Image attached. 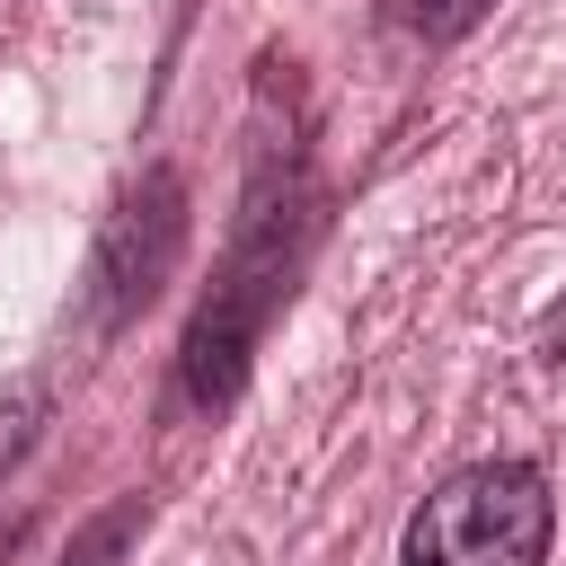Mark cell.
Wrapping results in <instances>:
<instances>
[{
  "mask_svg": "<svg viewBox=\"0 0 566 566\" xmlns=\"http://www.w3.org/2000/svg\"><path fill=\"white\" fill-rule=\"evenodd\" d=\"M557 495L531 460L451 469L398 531V566H548Z\"/></svg>",
  "mask_w": 566,
  "mask_h": 566,
  "instance_id": "cell-1",
  "label": "cell"
},
{
  "mask_svg": "<svg viewBox=\"0 0 566 566\" xmlns=\"http://www.w3.org/2000/svg\"><path fill=\"white\" fill-rule=\"evenodd\" d=\"M469 9H478V0H389V18H398V27H424V35H451Z\"/></svg>",
  "mask_w": 566,
  "mask_h": 566,
  "instance_id": "cell-2",
  "label": "cell"
}]
</instances>
